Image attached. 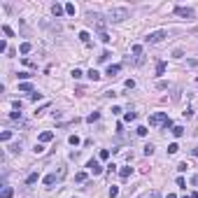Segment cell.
<instances>
[{
  "label": "cell",
  "instance_id": "obj_1",
  "mask_svg": "<svg viewBox=\"0 0 198 198\" xmlns=\"http://www.w3.org/2000/svg\"><path fill=\"white\" fill-rule=\"evenodd\" d=\"M128 16H130L128 7H109V10H107V21H114V23L126 21Z\"/></svg>",
  "mask_w": 198,
  "mask_h": 198
},
{
  "label": "cell",
  "instance_id": "obj_2",
  "mask_svg": "<svg viewBox=\"0 0 198 198\" xmlns=\"http://www.w3.org/2000/svg\"><path fill=\"white\" fill-rule=\"evenodd\" d=\"M163 37H168L166 31H154V33H149V35L145 37V42H149V44H156V42L163 40Z\"/></svg>",
  "mask_w": 198,
  "mask_h": 198
},
{
  "label": "cell",
  "instance_id": "obj_3",
  "mask_svg": "<svg viewBox=\"0 0 198 198\" xmlns=\"http://www.w3.org/2000/svg\"><path fill=\"white\" fill-rule=\"evenodd\" d=\"M166 121H168V114H166V112H156V114L149 117V124H151V126H163Z\"/></svg>",
  "mask_w": 198,
  "mask_h": 198
},
{
  "label": "cell",
  "instance_id": "obj_4",
  "mask_svg": "<svg viewBox=\"0 0 198 198\" xmlns=\"http://www.w3.org/2000/svg\"><path fill=\"white\" fill-rule=\"evenodd\" d=\"M89 19L96 23L98 33H103V31H105V21H103V16H100V14H96V12H89Z\"/></svg>",
  "mask_w": 198,
  "mask_h": 198
},
{
  "label": "cell",
  "instance_id": "obj_5",
  "mask_svg": "<svg viewBox=\"0 0 198 198\" xmlns=\"http://www.w3.org/2000/svg\"><path fill=\"white\" fill-rule=\"evenodd\" d=\"M175 14L182 19H193V10L191 7H175Z\"/></svg>",
  "mask_w": 198,
  "mask_h": 198
},
{
  "label": "cell",
  "instance_id": "obj_6",
  "mask_svg": "<svg viewBox=\"0 0 198 198\" xmlns=\"http://www.w3.org/2000/svg\"><path fill=\"white\" fill-rule=\"evenodd\" d=\"M86 168H89V170L93 172V175H100V172H103V166H100V163L96 161V159H91V161L86 163Z\"/></svg>",
  "mask_w": 198,
  "mask_h": 198
},
{
  "label": "cell",
  "instance_id": "obj_7",
  "mask_svg": "<svg viewBox=\"0 0 198 198\" xmlns=\"http://www.w3.org/2000/svg\"><path fill=\"white\" fill-rule=\"evenodd\" d=\"M63 12H65V7H63V5H58V2H54V5H52V14L56 16V19H58V16H63Z\"/></svg>",
  "mask_w": 198,
  "mask_h": 198
},
{
  "label": "cell",
  "instance_id": "obj_8",
  "mask_svg": "<svg viewBox=\"0 0 198 198\" xmlns=\"http://www.w3.org/2000/svg\"><path fill=\"white\" fill-rule=\"evenodd\" d=\"M52 140H54V133H52V130H44V133L40 135V145H44V142H52Z\"/></svg>",
  "mask_w": 198,
  "mask_h": 198
},
{
  "label": "cell",
  "instance_id": "obj_9",
  "mask_svg": "<svg viewBox=\"0 0 198 198\" xmlns=\"http://www.w3.org/2000/svg\"><path fill=\"white\" fill-rule=\"evenodd\" d=\"M170 133H172L175 138H182V135H184V128H182V126H172Z\"/></svg>",
  "mask_w": 198,
  "mask_h": 198
},
{
  "label": "cell",
  "instance_id": "obj_10",
  "mask_svg": "<svg viewBox=\"0 0 198 198\" xmlns=\"http://www.w3.org/2000/svg\"><path fill=\"white\" fill-rule=\"evenodd\" d=\"M19 91H23V93H31V91H33V84L21 82V84H19Z\"/></svg>",
  "mask_w": 198,
  "mask_h": 198
},
{
  "label": "cell",
  "instance_id": "obj_11",
  "mask_svg": "<svg viewBox=\"0 0 198 198\" xmlns=\"http://www.w3.org/2000/svg\"><path fill=\"white\" fill-rule=\"evenodd\" d=\"M119 70H121V65H109V68H107V75H109V77H117V75H119Z\"/></svg>",
  "mask_w": 198,
  "mask_h": 198
},
{
  "label": "cell",
  "instance_id": "obj_12",
  "mask_svg": "<svg viewBox=\"0 0 198 198\" xmlns=\"http://www.w3.org/2000/svg\"><path fill=\"white\" fill-rule=\"evenodd\" d=\"M56 179H58V175H56V172H52V175H47V177H44V184H47V187H52Z\"/></svg>",
  "mask_w": 198,
  "mask_h": 198
},
{
  "label": "cell",
  "instance_id": "obj_13",
  "mask_svg": "<svg viewBox=\"0 0 198 198\" xmlns=\"http://www.w3.org/2000/svg\"><path fill=\"white\" fill-rule=\"evenodd\" d=\"M12 196H14V189H12V187H5L2 193H0V198H12Z\"/></svg>",
  "mask_w": 198,
  "mask_h": 198
},
{
  "label": "cell",
  "instance_id": "obj_14",
  "mask_svg": "<svg viewBox=\"0 0 198 198\" xmlns=\"http://www.w3.org/2000/svg\"><path fill=\"white\" fill-rule=\"evenodd\" d=\"M130 172H133V168H121L119 175H121V179H128V177H130Z\"/></svg>",
  "mask_w": 198,
  "mask_h": 198
},
{
  "label": "cell",
  "instance_id": "obj_15",
  "mask_svg": "<svg viewBox=\"0 0 198 198\" xmlns=\"http://www.w3.org/2000/svg\"><path fill=\"white\" fill-rule=\"evenodd\" d=\"M37 179H40V175H37V172H31V175L26 177V184H35Z\"/></svg>",
  "mask_w": 198,
  "mask_h": 198
},
{
  "label": "cell",
  "instance_id": "obj_16",
  "mask_svg": "<svg viewBox=\"0 0 198 198\" xmlns=\"http://www.w3.org/2000/svg\"><path fill=\"white\" fill-rule=\"evenodd\" d=\"M31 49H33V44H31V42H23V44L19 47V52H21V54H28Z\"/></svg>",
  "mask_w": 198,
  "mask_h": 198
},
{
  "label": "cell",
  "instance_id": "obj_17",
  "mask_svg": "<svg viewBox=\"0 0 198 198\" xmlns=\"http://www.w3.org/2000/svg\"><path fill=\"white\" fill-rule=\"evenodd\" d=\"M98 119H100V114H98V112H91V114L86 117V121H89V124H93V121H98Z\"/></svg>",
  "mask_w": 198,
  "mask_h": 198
},
{
  "label": "cell",
  "instance_id": "obj_18",
  "mask_svg": "<svg viewBox=\"0 0 198 198\" xmlns=\"http://www.w3.org/2000/svg\"><path fill=\"white\" fill-rule=\"evenodd\" d=\"M79 40H82L84 44H89V33H86V31H82V33H79Z\"/></svg>",
  "mask_w": 198,
  "mask_h": 198
},
{
  "label": "cell",
  "instance_id": "obj_19",
  "mask_svg": "<svg viewBox=\"0 0 198 198\" xmlns=\"http://www.w3.org/2000/svg\"><path fill=\"white\" fill-rule=\"evenodd\" d=\"M179 151V147L175 145V142H172V145H168V154H177Z\"/></svg>",
  "mask_w": 198,
  "mask_h": 198
},
{
  "label": "cell",
  "instance_id": "obj_20",
  "mask_svg": "<svg viewBox=\"0 0 198 198\" xmlns=\"http://www.w3.org/2000/svg\"><path fill=\"white\" fill-rule=\"evenodd\" d=\"M119 196V187H109V198H117Z\"/></svg>",
  "mask_w": 198,
  "mask_h": 198
},
{
  "label": "cell",
  "instance_id": "obj_21",
  "mask_svg": "<svg viewBox=\"0 0 198 198\" xmlns=\"http://www.w3.org/2000/svg\"><path fill=\"white\" fill-rule=\"evenodd\" d=\"M130 52L135 54V56H140V54H142V47H140V44H133V47H130Z\"/></svg>",
  "mask_w": 198,
  "mask_h": 198
},
{
  "label": "cell",
  "instance_id": "obj_22",
  "mask_svg": "<svg viewBox=\"0 0 198 198\" xmlns=\"http://www.w3.org/2000/svg\"><path fill=\"white\" fill-rule=\"evenodd\" d=\"M135 117H138L135 112H126V114H124V119H126V121H135Z\"/></svg>",
  "mask_w": 198,
  "mask_h": 198
},
{
  "label": "cell",
  "instance_id": "obj_23",
  "mask_svg": "<svg viewBox=\"0 0 198 198\" xmlns=\"http://www.w3.org/2000/svg\"><path fill=\"white\" fill-rule=\"evenodd\" d=\"M89 79H93V82H98V79H100V75L96 72V70H89Z\"/></svg>",
  "mask_w": 198,
  "mask_h": 198
},
{
  "label": "cell",
  "instance_id": "obj_24",
  "mask_svg": "<svg viewBox=\"0 0 198 198\" xmlns=\"http://www.w3.org/2000/svg\"><path fill=\"white\" fill-rule=\"evenodd\" d=\"M68 142H70L72 147H77V145H79V138H77V135H70V138H68Z\"/></svg>",
  "mask_w": 198,
  "mask_h": 198
},
{
  "label": "cell",
  "instance_id": "obj_25",
  "mask_svg": "<svg viewBox=\"0 0 198 198\" xmlns=\"http://www.w3.org/2000/svg\"><path fill=\"white\" fill-rule=\"evenodd\" d=\"M75 179H77V182H86V172H77Z\"/></svg>",
  "mask_w": 198,
  "mask_h": 198
},
{
  "label": "cell",
  "instance_id": "obj_26",
  "mask_svg": "<svg viewBox=\"0 0 198 198\" xmlns=\"http://www.w3.org/2000/svg\"><path fill=\"white\" fill-rule=\"evenodd\" d=\"M135 133H138L140 138H145V135H147V128H145V126H138V130H135Z\"/></svg>",
  "mask_w": 198,
  "mask_h": 198
},
{
  "label": "cell",
  "instance_id": "obj_27",
  "mask_svg": "<svg viewBox=\"0 0 198 198\" xmlns=\"http://www.w3.org/2000/svg\"><path fill=\"white\" fill-rule=\"evenodd\" d=\"M0 138H2V142H10L12 133H10V130H2V135H0Z\"/></svg>",
  "mask_w": 198,
  "mask_h": 198
},
{
  "label": "cell",
  "instance_id": "obj_28",
  "mask_svg": "<svg viewBox=\"0 0 198 198\" xmlns=\"http://www.w3.org/2000/svg\"><path fill=\"white\" fill-rule=\"evenodd\" d=\"M163 72H166V63H159L156 65V75H163Z\"/></svg>",
  "mask_w": 198,
  "mask_h": 198
},
{
  "label": "cell",
  "instance_id": "obj_29",
  "mask_svg": "<svg viewBox=\"0 0 198 198\" xmlns=\"http://www.w3.org/2000/svg\"><path fill=\"white\" fill-rule=\"evenodd\" d=\"M10 119H21V109H14V112H10Z\"/></svg>",
  "mask_w": 198,
  "mask_h": 198
},
{
  "label": "cell",
  "instance_id": "obj_30",
  "mask_svg": "<svg viewBox=\"0 0 198 198\" xmlns=\"http://www.w3.org/2000/svg\"><path fill=\"white\" fill-rule=\"evenodd\" d=\"M100 159H103V161H107V159H109V149H100Z\"/></svg>",
  "mask_w": 198,
  "mask_h": 198
},
{
  "label": "cell",
  "instance_id": "obj_31",
  "mask_svg": "<svg viewBox=\"0 0 198 198\" xmlns=\"http://www.w3.org/2000/svg\"><path fill=\"white\" fill-rule=\"evenodd\" d=\"M10 151H14V154H19V151H21V142H16V145H12V147H10Z\"/></svg>",
  "mask_w": 198,
  "mask_h": 198
},
{
  "label": "cell",
  "instance_id": "obj_32",
  "mask_svg": "<svg viewBox=\"0 0 198 198\" xmlns=\"http://www.w3.org/2000/svg\"><path fill=\"white\" fill-rule=\"evenodd\" d=\"M145 154H147V156H151V154H154V145H147L145 147Z\"/></svg>",
  "mask_w": 198,
  "mask_h": 198
},
{
  "label": "cell",
  "instance_id": "obj_33",
  "mask_svg": "<svg viewBox=\"0 0 198 198\" xmlns=\"http://www.w3.org/2000/svg\"><path fill=\"white\" fill-rule=\"evenodd\" d=\"M2 33H5V35H10V37H12V35H14V31H12V28H10V26H2Z\"/></svg>",
  "mask_w": 198,
  "mask_h": 198
},
{
  "label": "cell",
  "instance_id": "obj_34",
  "mask_svg": "<svg viewBox=\"0 0 198 198\" xmlns=\"http://www.w3.org/2000/svg\"><path fill=\"white\" fill-rule=\"evenodd\" d=\"M70 75H72L75 79H79V77H82V70H77V68H75V70H72V72H70Z\"/></svg>",
  "mask_w": 198,
  "mask_h": 198
},
{
  "label": "cell",
  "instance_id": "obj_35",
  "mask_svg": "<svg viewBox=\"0 0 198 198\" xmlns=\"http://www.w3.org/2000/svg\"><path fill=\"white\" fill-rule=\"evenodd\" d=\"M98 35H100V40H103V42H109V35H107L105 31H103V33H98Z\"/></svg>",
  "mask_w": 198,
  "mask_h": 198
},
{
  "label": "cell",
  "instance_id": "obj_36",
  "mask_svg": "<svg viewBox=\"0 0 198 198\" xmlns=\"http://www.w3.org/2000/svg\"><path fill=\"white\" fill-rule=\"evenodd\" d=\"M65 12H68V14H75V5H70V2H68V5H65Z\"/></svg>",
  "mask_w": 198,
  "mask_h": 198
},
{
  "label": "cell",
  "instance_id": "obj_37",
  "mask_svg": "<svg viewBox=\"0 0 198 198\" xmlns=\"http://www.w3.org/2000/svg\"><path fill=\"white\" fill-rule=\"evenodd\" d=\"M177 187H182V189H187V182H184V177H177Z\"/></svg>",
  "mask_w": 198,
  "mask_h": 198
},
{
  "label": "cell",
  "instance_id": "obj_38",
  "mask_svg": "<svg viewBox=\"0 0 198 198\" xmlns=\"http://www.w3.org/2000/svg\"><path fill=\"white\" fill-rule=\"evenodd\" d=\"M98 58H100V61H107V58H109V52H103V54H100Z\"/></svg>",
  "mask_w": 198,
  "mask_h": 198
},
{
  "label": "cell",
  "instance_id": "obj_39",
  "mask_svg": "<svg viewBox=\"0 0 198 198\" xmlns=\"http://www.w3.org/2000/svg\"><path fill=\"white\" fill-rule=\"evenodd\" d=\"M44 151V145H35V154H42Z\"/></svg>",
  "mask_w": 198,
  "mask_h": 198
},
{
  "label": "cell",
  "instance_id": "obj_40",
  "mask_svg": "<svg viewBox=\"0 0 198 198\" xmlns=\"http://www.w3.org/2000/svg\"><path fill=\"white\" fill-rule=\"evenodd\" d=\"M168 198H177V196H175V193H168Z\"/></svg>",
  "mask_w": 198,
  "mask_h": 198
},
{
  "label": "cell",
  "instance_id": "obj_41",
  "mask_svg": "<svg viewBox=\"0 0 198 198\" xmlns=\"http://www.w3.org/2000/svg\"><path fill=\"white\" fill-rule=\"evenodd\" d=\"M193 156H198V147H196V149H193Z\"/></svg>",
  "mask_w": 198,
  "mask_h": 198
},
{
  "label": "cell",
  "instance_id": "obj_42",
  "mask_svg": "<svg viewBox=\"0 0 198 198\" xmlns=\"http://www.w3.org/2000/svg\"><path fill=\"white\" fill-rule=\"evenodd\" d=\"M193 184H198V177H193Z\"/></svg>",
  "mask_w": 198,
  "mask_h": 198
}]
</instances>
